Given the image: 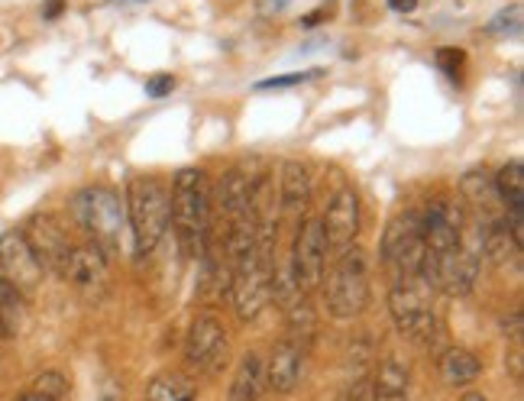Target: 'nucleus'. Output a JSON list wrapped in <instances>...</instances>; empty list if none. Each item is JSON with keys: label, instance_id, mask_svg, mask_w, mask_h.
<instances>
[{"label": "nucleus", "instance_id": "nucleus-1", "mask_svg": "<svg viewBox=\"0 0 524 401\" xmlns=\"http://www.w3.org/2000/svg\"><path fill=\"white\" fill-rule=\"evenodd\" d=\"M172 227L191 259H201L211 243V191L201 169H178L172 178Z\"/></svg>", "mask_w": 524, "mask_h": 401}, {"label": "nucleus", "instance_id": "nucleus-2", "mask_svg": "<svg viewBox=\"0 0 524 401\" xmlns=\"http://www.w3.org/2000/svg\"><path fill=\"white\" fill-rule=\"evenodd\" d=\"M72 214L78 227L88 233L94 246L104 253H120L133 246L130 240V220H127V201H123L114 188H85L78 191L72 201Z\"/></svg>", "mask_w": 524, "mask_h": 401}, {"label": "nucleus", "instance_id": "nucleus-3", "mask_svg": "<svg viewBox=\"0 0 524 401\" xmlns=\"http://www.w3.org/2000/svg\"><path fill=\"white\" fill-rule=\"evenodd\" d=\"M127 220L136 253H153L172 224L169 182L159 175H136L127 185Z\"/></svg>", "mask_w": 524, "mask_h": 401}, {"label": "nucleus", "instance_id": "nucleus-4", "mask_svg": "<svg viewBox=\"0 0 524 401\" xmlns=\"http://www.w3.org/2000/svg\"><path fill=\"white\" fill-rule=\"evenodd\" d=\"M324 304L327 314L337 321H353L369 308L372 295V275H369V256L363 246H347L343 253H337L334 269L324 279Z\"/></svg>", "mask_w": 524, "mask_h": 401}, {"label": "nucleus", "instance_id": "nucleus-5", "mask_svg": "<svg viewBox=\"0 0 524 401\" xmlns=\"http://www.w3.org/2000/svg\"><path fill=\"white\" fill-rule=\"evenodd\" d=\"M434 292L437 288L427 282L424 272L398 275L389 292V311L405 337L431 347L437 340V314H434Z\"/></svg>", "mask_w": 524, "mask_h": 401}, {"label": "nucleus", "instance_id": "nucleus-6", "mask_svg": "<svg viewBox=\"0 0 524 401\" xmlns=\"http://www.w3.org/2000/svg\"><path fill=\"white\" fill-rule=\"evenodd\" d=\"M230 301L233 311L243 324H253L256 317L266 311L269 298V285H272V253H262L259 246L253 243L250 250L240 253L237 259L230 262Z\"/></svg>", "mask_w": 524, "mask_h": 401}, {"label": "nucleus", "instance_id": "nucleus-7", "mask_svg": "<svg viewBox=\"0 0 524 401\" xmlns=\"http://www.w3.org/2000/svg\"><path fill=\"white\" fill-rule=\"evenodd\" d=\"M379 262L389 269L395 279L398 275L421 272L424 266V227L418 211H402L389 220L379 243Z\"/></svg>", "mask_w": 524, "mask_h": 401}, {"label": "nucleus", "instance_id": "nucleus-8", "mask_svg": "<svg viewBox=\"0 0 524 401\" xmlns=\"http://www.w3.org/2000/svg\"><path fill=\"white\" fill-rule=\"evenodd\" d=\"M292 266L298 285L305 292H314V288L324 285V266H327V240L321 230V217H305L298 220L295 230V243H292Z\"/></svg>", "mask_w": 524, "mask_h": 401}, {"label": "nucleus", "instance_id": "nucleus-9", "mask_svg": "<svg viewBox=\"0 0 524 401\" xmlns=\"http://www.w3.org/2000/svg\"><path fill=\"white\" fill-rule=\"evenodd\" d=\"M185 359L201 372H220L230 359V337L217 314H198L185 337Z\"/></svg>", "mask_w": 524, "mask_h": 401}, {"label": "nucleus", "instance_id": "nucleus-10", "mask_svg": "<svg viewBox=\"0 0 524 401\" xmlns=\"http://www.w3.org/2000/svg\"><path fill=\"white\" fill-rule=\"evenodd\" d=\"M23 237H26V243H30L33 256L39 259V266H43L46 272H59V275L65 272L75 243L68 240L65 227L52 214H33L23 224Z\"/></svg>", "mask_w": 524, "mask_h": 401}, {"label": "nucleus", "instance_id": "nucleus-11", "mask_svg": "<svg viewBox=\"0 0 524 401\" xmlns=\"http://www.w3.org/2000/svg\"><path fill=\"white\" fill-rule=\"evenodd\" d=\"M360 224H363L360 195H356L353 188H340L337 195L330 198L327 211L321 217L327 253H343L347 246H353L356 237H360Z\"/></svg>", "mask_w": 524, "mask_h": 401}, {"label": "nucleus", "instance_id": "nucleus-12", "mask_svg": "<svg viewBox=\"0 0 524 401\" xmlns=\"http://www.w3.org/2000/svg\"><path fill=\"white\" fill-rule=\"evenodd\" d=\"M0 275H4L13 288H20L23 295L43 285L46 269L39 266V259L33 256L23 230H7L4 237H0Z\"/></svg>", "mask_w": 524, "mask_h": 401}, {"label": "nucleus", "instance_id": "nucleus-13", "mask_svg": "<svg viewBox=\"0 0 524 401\" xmlns=\"http://www.w3.org/2000/svg\"><path fill=\"white\" fill-rule=\"evenodd\" d=\"M62 279H68L88 298H98L107 288V253L101 250V246H94L91 240L75 246L72 256H68Z\"/></svg>", "mask_w": 524, "mask_h": 401}, {"label": "nucleus", "instance_id": "nucleus-14", "mask_svg": "<svg viewBox=\"0 0 524 401\" xmlns=\"http://www.w3.org/2000/svg\"><path fill=\"white\" fill-rule=\"evenodd\" d=\"M305 353L308 350L292 337L275 343L272 353H269V363H266V385L272 392H279V395L295 392V385L301 379V363H305Z\"/></svg>", "mask_w": 524, "mask_h": 401}, {"label": "nucleus", "instance_id": "nucleus-15", "mask_svg": "<svg viewBox=\"0 0 524 401\" xmlns=\"http://www.w3.org/2000/svg\"><path fill=\"white\" fill-rule=\"evenodd\" d=\"M253 182H256V175H250L246 169H230L217 182L214 201L220 207V214L227 217V224H233V220H250L253 217V211H250Z\"/></svg>", "mask_w": 524, "mask_h": 401}, {"label": "nucleus", "instance_id": "nucleus-16", "mask_svg": "<svg viewBox=\"0 0 524 401\" xmlns=\"http://www.w3.org/2000/svg\"><path fill=\"white\" fill-rule=\"evenodd\" d=\"M311 201V172L308 165H301L295 159H288L282 165V188H279V214L285 220H301L305 207Z\"/></svg>", "mask_w": 524, "mask_h": 401}, {"label": "nucleus", "instance_id": "nucleus-17", "mask_svg": "<svg viewBox=\"0 0 524 401\" xmlns=\"http://www.w3.org/2000/svg\"><path fill=\"white\" fill-rule=\"evenodd\" d=\"M460 191L463 198L476 207V220H495V217H505V207L499 198V188H495V178L486 169H470L460 178Z\"/></svg>", "mask_w": 524, "mask_h": 401}, {"label": "nucleus", "instance_id": "nucleus-18", "mask_svg": "<svg viewBox=\"0 0 524 401\" xmlns=\"http://www.w3.org/2000/svg\"><path fill=\"white\" fill-rule=\"evenodd\" d=\"M482 233V256H489L492 266H508L512 259L521 256V246L515 243L512 230H508L505 217L495 220H476Z\"/></svg>", "mask_w": 524, "mask_h": 401}, {"label": "nucleus", "instance_id": "nucleus-19", "mask_svg": "<svg viewBox=\"0 0 524 401\" xmlns=\"http://www.w3.org/2000/svg\"><path fill=\"white\" fill-rule=\"evenodd\" d=\"M262 389H266V363H262L256 350H250L240 359L237 372H233L230 401H259Z\"/></svg>", "mask_w": 524, "mask_h": 401}, {"label": "nucleus", "instance_id": "nucleus-20", "mask_svg": "<svg viewBox=\"0 0 524 401\" xmlns=\"http://www.w3.org/2000/svg\"><path fill=\"white\" fill-rule=\"evenodd\" d=\"M440 376H444L447 385H457V389L460 385H473L482 376V363L466 347H450L440 356Z\"/></svg>", "mask_w": 524, "mask_h": 401}, {"label": "nucleus", "instance_id": "nucleus-21", "mask_svg": "<svg viewBox=\"0 0 524 401\" xmlns=\"http://www.w3.org/2000/svg\"><path fill=\"white\" fill-rule=\"evenodd\" d=\"M372 395L376 401H405L408 398V366L398 359H382L372 376Z\"/></svg>", "mask_w": 524, "mask_h": 401}, {"label": "nucleus", "instance_id": "nucleus-22", "mask_svg": "<svg viewBox=\"0 0 524 401\" xmlns=\"http://www.w3.org/2000/svg\"><path fill=\"white\" fill-rule=\"evenodd\" d=\"M23 321H26V298L20 288H13L0 275V337L13 340L23 330Z\"/></svg>", "mask_w": 524, "mask_h": 401}, {"label": "nucleus", "instance_id": "nucleus-23", "mask_svg": "<svg viewBox=\"0 0 524 401\" xmlns=\"http://www.w3.org/2000/svg\"><path fill=\"white\" fill-rule=\"evenodd\" d=\"M195 398H198L195 382L178 376V372H159L146 389V401H195Z\"/></svg>", "mask_w": 524, "mask_h": 401}, {"label": "nucleus", "instance_id": "nucleus-24", "mask_svg": "<svg viewBox=\"0 0 524 401\" xmlns=\"http://www.w3.org/2000/svg\"><path fill=\"white\" fill-rule=\"evenodd\" d=\"M33 392L46 395V398H52V401H62V398L68 395V379L62 376V372L46 369V372H39V376H36Z\"/></svg>", "mask_w": 524, "mask_h": 401}, {"label": "nucleus", "instance_id": "nucleus-25", "mask_svg": "<svg viewBox=\"0 0 524 401\" xmlns=\"http://www.w3.org/2000/svg\"><path fill=\"white\" fill-rule=\"evenodd\" d=\"M321 72H295V75H279V78H266L256 81V91H279V88H292V85H305V81L317 78Z\"/></svg>", "mask_w": 524, "mask_h": 401}, {"label": "nucleus", "instance_id": "nucleus-26", "mask_svg": "<svg viewBox=\"0 0 524 401\" xmlns=\"http://www.w3.org/2000/svg\"><path fill=\"white\" fill-rule=\"evenodd\" d=\"M463 62H466L463 49H437V65L444 68V72H447L450 78H457V75H460Z\"/></svg>", "mask_w": 524, "mask_h": 401}, {"label": "nucleus", "instance_id": "nucleus-27", "mask_svg": "<svg viewBox=\"0 0 524 401\" xmlns=\"http://www.w3.org/2000/svg\"><path fill=\"white\" fill-rule=\"evenodd\" d=\"M175 88V78L172 75H153L146 81V94L149 98H165V94H172Z\"/></svg>", "mask_w": 524, "mask_h": 401}, {"label": "nucleus", "instance_id": "nucleus-28", "mask_svg": "<svg viewBox=\"0 0 524 401\" xmlns=\"http://www.w3.org/2000/svg\"><path fill=\"white\" fill-rule=\"evenodd\" d=\"M508 372H512L515 382L524 379V350H521V337L512 343V353H508Z\"/></svg>", "mask_w": 524, "mask_h": 401}, {"label": "nucleus", "instance_id": "nucleus-29", "mask_svg": "<svg viewBox=\"0 0 524 401\" xmlns=\"http://www.w3.org/2000/svg\"><path fill=\"white\" fill-rule=\"evenodd\" d=\"M508 26H512V33H518V30H521V23H518V10H505L499 20H492V23H489V33L508 30Z\"/></svg>", "mask_w": 524, "mask_h": 401}, {"label": "nucleus", "instance_id": "nucleus-30", "mask_svg": "<svg viewBox=\"0 0 524 401\" xmlns=\"http://www.w3.org/2000/svg\"><path fill=\"white\" fill-rule=\"evenodd\" d=\"M285 7H288V0H259L262 17H275V13H282Z\"/></svg>", "mask_w": 524, "mask_h": 401}, {"label": "nucleus", "instance_id": "nucleus-31", "mask_svg": "<svg viewBox=\"0 0 524 401\" xmlns=\"http://www.w3.org/2000/svg\"><path fill=\"white\" fill-rule=\"evenodd\" d=\"M418 7V0H389V10L392 13H411Z\"/></svg>", "mask_w": 524, "mask_h": 401}, {"label": "nucleus", "instance_id": "nucleus-32", "mask_svg": "<svg viewBox=\"0 0 524 401\" xmlns=\"http://www.w3.org/2000/svg\"><path fill=\"white\" fill-rule=\"evenodd\" d=\"M62 7H65V0H49V4L43 7V17L46 20H55L62 13Z\"/></svg>", "mask_w": 524, "mask_h": 401}, {"label": "nucleus", "instance_id": "nucleus-33", "mask_svg": "<svg viewBox=\"0 0 524 401\" xmlns=\"http://www.w3.org/2000/svg\"><path fill=\"white\" fill-rule=\"evenodd\" d=\"M327 17H330L327 10H314L311 17H305V20H301V26H317V23H321V20H327Z\"/></svg>", "mask_w": 524, "mask_h": 401}, {"label": "nucleus", "instance_id": "nucleus-34", "mask_svg": "<svg viewBox=\"0 0 524 401\" xmlns=\"http://www.w3.org/2000/svg\"><path fill=\"white\" fill-rule=\"evenodd\" d=\"M17 401H52V398H46V395H39V392H33V389H30V392H23Z\"/></svg>", "mask_w": 524, "mask_h": 401}, {"label": "nucleus", "instance_id": "nucleus-35", "mask_svg": "<svg viewBox=\"0 0 524 401\" xmlns=\"http://www.w3.org/2000/svg\"><path fill=\"white\" fill-rule=\"evenodd\" d=\"M460 401H489V398H486V395H479V392H466Z\"/></svg>", "mask_w": 524, "mask_h": 401}, {"label": "nucleus", "instance_id": "nucleus-36", "mask_svg": "<svg viewBox=\"0 0 524 401\" xmlns=\"http://www.w3.org/2000/svg\"><path fill=\"white\" fill-rule=\"evenodd\" d=\"M334 401H347V395H340V398H334Z\"/></svg>", "mask_w": 524, "mask_h": 401}]
</instances>
